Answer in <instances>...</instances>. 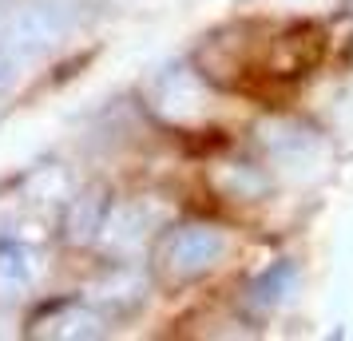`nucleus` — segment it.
<instances>
[{
	"mask_svg": "<svg viewBox=\"0 0 353 341\" xmlns=\"http://www.w3.org/2000/svg\"><path fill=\"white\" fill-rule=\"evenodd\" d=\"M36 333L40 338H99L103 333V318L96 309L72 302V306H60L56 313H44Z\"/></svg>",
	"mask_w": 353,
	"mask_h": 341,
	"instance_id": "3",
	"label": "nucleus"
},
{
	"mask_svg": "<svg viewBox=\"0 0 353 341\" xmlns=\"http://www.w3.org/2000/svg\"><path fill=\"white\" fill-rule=\"evenodd\" d=\"M103 211H108V203H103V195H83L72 203V211H68V238L72 242H92L99 234V227H103Z\"/></svg>",
	"mask_w": 353,
	"mask_h": 341,
	"instance_id": "4",
	"label": "nucleus"
},
{
	"mask_svg": "<svg viewBox=\"0 0 353 341\" xmlns=\"http://www.w3.org/2000/svg\"><path fill=\"white\" fill-rule=\"evenodd\" d=\"M226 254V234L203 223H187L175 227L159 242V270L171 282H191V278L207 274L214 262Z\"/></svg>",
	"mask_w": 353,
	"mask_h": 341,
	"instance_id": "1",
	"label": "nucleus"
},
{
	"mask_svg": "<svg viewBox=\"0 0 353 341\" xmlns=\"http://www.w3.org/2000/svg\"><path fill=\"white\" fill-rule=\"evenodd\" d=\"M68 28H72V4L68 0H32L28 8H20L8 20L4 40L20 56H36V52H48L52 44H60Z\"/></svg>",
	"mask_w": 353,
	"mask_h": 341,
	"instance_id": "2",
	"label": "nucleus"
},
{
	"mask_svg": "<svg viewBox=\"0 0 353 341\" xmlns=\"http://www.w3.org/2000/svg\"><path fill=\"white\" fill-rule=\"evenodd\" d=\"M8 83H12V60H8V56L0 52V92H4Z\"/></svg>",
	"mask_w": 353,
	"mask_h": 341,
	"instance_id": "7",
	"label": "nucleus"
},
{
	"mask_svg": "<svg viewBox=\"0 0 353 341\" xmlns=\"http://www.w3.org/2000/svg\"><path fill=\"white\" fill-rule=\"evenodd\" d=\"M219 187L226 195H239V198H258L266 191V183L258 179V171H250V167H226V179Z\"/></svg>",
	"mask_w": 353,
	"mask_h": 341,
	"instance_id": "6",
	"label": "nucleus"
},
{
	"mask_svg": "<svg viewBox=\"0 0 353 341\" xmlns=\"http://www.w3.org/2000/svg\"><path fill=\"white\" fill-rule=\"evenodd\" d=\"M32 282V254L20 242H4L0 246V290H24Z\"/></svg>",
	"mask_w": 353,
	"mask_h": 341,
	"instance_id": "5",
	"label": "nucleus"
}]
</instances>
